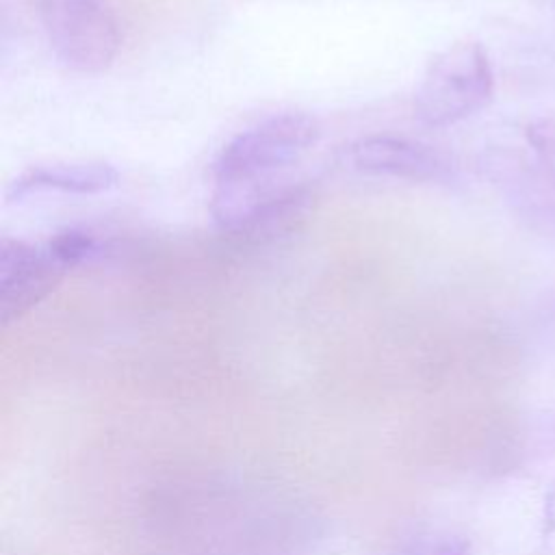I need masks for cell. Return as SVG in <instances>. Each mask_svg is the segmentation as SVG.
<instances>
[{
  "label": "cell",
  "instance_id": "30bf717a",
  "mask_svg": "<svg viewBox=\"0 0 555 555\" xmlns=\"http://www.w3.org/2000/svg\"><path fill=\"white\" fill-rule=\"evenodd\" d=\"M535 555H555V481L551 483L544 507H542V527H540V540Z\"/></svg>",
  "mask_w": 555,
  "mask_h": 555
},
{
  "label": "cell",
  "instance_id": "277c9868",
  "mask_svg": "<svg viewBox=\"0 0 555 555\" xmlns=\"http://www.w3.org/2000/svg\"><path fill=\"white\" fill-rule=\"evenodd\" d=\"M39 17L56 59L72 72H104L121 37L104 0H37Z\"/></svg>",
  "mask_w": 555,
  "mask_h": 555
},
{
  "label": "cell",
  "instance_id": "6da1fadb",
  "mask_svg": "<svg viewBox=\"0 0 555 555\" xmlns=\"http://www.w3.org/2000/svg\"><path fill=\"white\" fill-rule=\"evenodd\" d=\"M525 141L522 150L492 147L483 156V169L516 217L555 241V119L531 121Z\"/></svg>",
  "mask_w": 555,
  "mask_h": 555
},
{
  "label": "cell",
  "instance_id": "ba28073f",
  "mask_svg": "<svg viewBox=\"0 0 555 555\" xmlns=\"http://www.w3.org/2000/svg\"><path fill=\"white\" fill-rule=\"evenodd\" d=\"M48 249L54 254V258L65 269H72V267H78V264L91 260L93 256H98L100 254V241L89 230L65 228V230H59L48 241Z\"/></svg>",
  "mask_w": 555,
  "mask_h": 555
},
{
  "label": "cell",
  "instance_id": "3957f363",
  "mask_svg": "<svg viewBox=\"0 0 555 555\" xmlns=\"http://www.w3.org/2000/svg\"><path fill=\"white\" fill-rule=\"evenodd\" d=\"M494 93L488 52L477 41L442 50L425 69L414 93V115L423 126L447 128L481 111Z\"/></svg>",
  "mask_w": 555,
  "mask_h": 555
},
{
  "label": "cell",
  "instance_id": "8992f818",
  "mask_svg": "<svg viewBox=\"0 0 555 555\" xmlns=\"http://www.w3.org/2000/svg\"><path fill=\"white\" fill-rule=\"evenodd\" d=\"M65 267L46 247L4 238L0 247V317L9 325L50 295L65 275Z\"/></svg>",
  "mask_w": 555,
  "mask_h": 555
},
{
  "label": "cell",
  "instance_id": "52a82bcc",
  "mask_svg": "<svg viewBox=\"0 0 555 555\" xmlns=\"http://www.w3.org/2000/svg\"><path fill=\"white\" fill-rule=\"evenodd\" d=\"M119 173L115 167L106 163H85V165H41L17 176L7 197L13 202L24 199L37 191H61V193H78L91 195L102 193L115 186Z\"/></svg>",
  "mask_w": 555,
  "mask_h": 555
},
{
  "label": "cell",
  "instance_id": "7a4b0ae2",
  "mask_svg": "<svg viewBox=\"0 0 555 555\" xmlns=\"http://www.w3.org/2000/svg\"><path fill=\"white\" fill-rule=\"evenodd\" d=\"M321 130L306 113L271 115L223 145L212 163L215 193H238L273 182V176L308 152Z\"/></svg>",
  "mask_w": 555,
  "mask_h": 555
},
{
  "label": "cell",
  "instance_id": "9c48e42d",
  "mask_svg": "<svg viewBox=\"0 0 555 555\" xmlns=\"http://www.w3.org/2000/svg\"><path fill=\"white\" fill-rule=\"evenodd\" d=\"M390 555H470V542L453 531H427L405 540Z\"/></svg>",
  "mask_w": 555,
  "mask_h": 555
},
{
  "label": "cell",
  "instance_id": "5b68a950",
  "mask_svg": "<svg viewBox=\"0 0 555 555\" xmlns=\"http://www.w3.org/2000/svg\"><path fill=\"white\" fill-rule=\"evenodd\" d=\"M340 163L369 176H386L418 184H451L457 169L442 152L403 137L371 134L340 150Z\"/></svg>",
  "mask_w": 555,
  "mask_h": 555
}]
</instances>
